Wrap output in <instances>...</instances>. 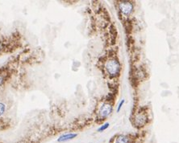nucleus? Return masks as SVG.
Wrapping results in <instances>:
<instances>
[{
  "mask_svg": "<svg viewBox=\"0 0 179 143\" xmlns=\"http://www.w3.org/2000/svg\"><path fill=\"white\" fill-rule=\"evenodd\" d=\"M120 64L117 59L111 58L106 62L105 69L111 77H117L120 74Z\"/></svg>",
  "mask_w": 179,
  "mask_h": 143,
  "instance_id": "nucleus-1",
  "label": "nucleus"
},
{
  "mask_svg": "<svg viewBox=\"0 0 179 143\" xmlns=\"http://www.w3.org/2000/svg\"><path fill=\"white\" fill-rule=\"evenodd\" d=\"M5 109H6L5 104L0 102V116H2V115L3 114L4 112H5Z\"/></svg>",
  "mask_w": 179,
  "mask_h": 143,
  "instance_id": "nucleus-8",
  "label": "nucleus"
},
{
  "mask_svg": "<svg viewBox=\"0 0 179 143\" xmlns=\"http://www.w3.org/2000/svg\"><path fill=\"white\" fill-rule=\"evenodd\" d=\"M77 136H78L77 134H73V133L66 134H63V135L61 136L57 139V141H58L59 142H67V141L74 139V138H76Z\"/></svg>",
  "mask_w": 179,
  "mask_h": 143,
  "instance_id": "nucleus-5",
  "label": "nucleus"
},
{
  "mask_svg": "<svg viewBox=\"0 0 179 143\" xmlns=\"http://www.w3.org/2000/svg\"><path fill=\"white\" fill-rule=\"evenodd\" d=\"M2 83H3V77L0 76V85H2Z\"/></svg>",
  "mask_w": 179,
  "mask_h": 143,
  "instance_id": "nucleus-10",
  "label": "nucleus"
},
{
  "mask_svg": "<svg viewBox=\"0 0 179 143\" xmlns=\"http://www.w3.org/2000/svg\"><path fill=\"white\" fill-rule=\"evenodd\" d=\"M124 100L123 99L122 101H120V103L119 104V105H118V107H117V109H116V112L117 113H119L120 111V109L121 108H122V106L124 105Z\"/></svg>",
  "mask_w": 179,
  "mask_h": 143,
  "instance_id": "nucleus-9",
  "label": "nucleus"
},
{
  "mask_svg": "<svg viewBox=\"0 0 179 143\" xmlns=\"http://www.w3.org/2000/svg\"><path fill=\"white\" fill-rule=\"evenodd\" d=\"M120 9L121 12L125 15V16H128L130 15L133 10V5L131 2H126V1H124V2H121L120 3Z\"/></svg>",
  "mask_w": 179,
  "mask_h": 143,
  "instance_id": "nucleus-3",
  "label": "nucleus"
},
{
  "mask_svg": "<svg viewBox=\"0 0 179 143\" xmlns=\"http://www.w3.org/2000/svg\"><path fill=\"white\" fill-rule=\"evenodd\" d=\"M109 123H105L104 125H101L100 127L98 128V132H102V131H104L105 129H107V128L109 127Z\"/></svg>",
  "mask_w": 179,
  "mask_h": 143,
  "instance_id": "nucleus-7",
  "label": "nucleus"
},
{
  "mask_svg": "<svg viewBox=\"0 0 179 143\" xmlns=\"http://www.w3.org/2000/svg\"><path fill=\"white\" fill-rule=\"evenodd\" d=\"M147 120H148V117L147 116L144 114V113H137L136 115V117H134V121H133V124L136 127H142L145 125V124L147 122Z\"/></svg>",
  "mask_w": 179,
  "mask_h": 143,
  "instance_id": "nucleus-2",
  "label": "nucleus"
},
{
  "mask_svg": "<svg viewBox=\"0 0 179 143\" xmlns=\"http://www.w3.org/2000/svg\"><path fill=\"white\" fill-rule=\"evenodd\" d=\"M2 49H3V47H2V44L0 43V52H1V51H2Z\"/></svg>",
  "mask_w": 179,
  "mask_h": 143,
  "instance_id": "nucleus-11",
  "label": "nucleus"
},
{
  "mask_svg": "<svg viewBox=\"0 0 179 143\" xmlns=\"http://www.w3.org/2000/svg\"><path fill=\"white\" fill-rule=\"evenodd\" d=\"M130 142V138L126 135H120L117 137L115 143H129Z\"/></svg>",
  "mask_w": 179,
  "mask_h": 143,
  "instance_id": "nucleus-6",
  "label": "nucleus"
},
{
  "mask_svg": "<svg viewBox=\"0 0 179 143\" xmlns=\"http://www.w3.org/2000/svg\"><path fill=\"white\" fill-rule=\"evenodd\" d=\"M112 112V106L108 103H105L101 106V108L99 110V115L102 118H106L109 116Z\"/></svg>",
  "mask_w": 179,
  "mask_h": 143,
  "instance_id": "nucleus-4",
  "label": "nucleus"
}]
</instances>
